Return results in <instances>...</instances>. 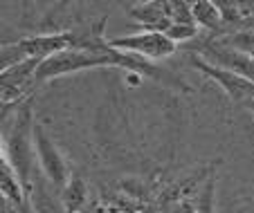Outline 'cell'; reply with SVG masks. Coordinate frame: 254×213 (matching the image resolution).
<instances>
[{
  "mask_svg": "<svg viewBox=\"0 0 254 213\" xmlns=\"http://www.w3.org/2000/svg\"><path fill=\"white\" fill-rule=\"evenodd\" d=\"M72 48L70 43V34L67 32H59V34H32V36L20 38L18 43H11V45H2V58H0V65L2 70H9L14 65L29 61V58H45L54 56L59 52H65Z\"/></svg>",
  "mask_w": 254,
  "mask_h": 213,
  "instance_id": "obj_2",
  "label": "cell"
},
{
  "mask_svg": "<svg viewBox=\"0 0 254 213\" xmlns=\"http://www.w3.org/2000/svg\"><path fill=\"white\" fill-rule=\"evenodd\" d=\"M108 43H111V48L120 50V52L135 54L146 61H160V58L176 54V43L169 41L162 32H137L128 34V36L111 38Z\"/></svg>",
  "mask_w": 254,
  "mask_h": 213,
  "instance_id": "obj_4",
  "label": "cell"
},
{
  "mask_svg": "<svg viewBox=\"0 0 254 213\" xmlns=\"http://www.w3.org/2000/svg\"><path fill=\"white\" fill-rule=\"evenodd\" d=\"M216 7L221 11L223 25H236V23L243 25L241 9H239V2H236V0H223V2H216Z\"/></svg>",
  "mask_w": 254,
  "mask_h": 213,
  "instance_id": "obj_10",
  "label": "cell"
},
{
  "mask_svg": "<svg viewBox=\"0 0 254 213\" xmlns=\"http://www.w3.org/2000/svg\"><path fill=\"white\" fill-rule=\"evenodd\" d=\"M198 34V27L196 25H176L173 23L171 27L164 32V36L169 38V41H173L178 45L180 41H189V38H193Z\"/></svg>",
  "mask_w": 254,
  "mask_h": 213,
  "instance_id": "obj_11",
  "label": "cell"
},
{
  "mask_svg": "<svg viewBox=\"0 0 254 213\" xmlns=\"http://www.w3.org/2000/svg\"><path fill=\"white\" fill-rule=\"evenodd\" d=\"M243 27H248V29H254V20H250V23H245Z\"/></svg>",
  "mask_w": 254,
  "mask_h": 213,
  "instance_id": "obj_12",
  "label": "cell"
},
{
  "mask_svg": "<svg viewBox=\"0 0 254 213\" xmlns=\"http://www.w3.org/2000/svg\"><path fill=\"white\" fill-rule=\"evenodd\" d=\"M245 106H248V108H250V110H252V112H254V101H248V104H245Z\"/></svg>",
  "mask_w": 254,
  "mask_h": 213,
  "instance_id": "obj_13",
  "label": "cell"
},
{
  "mask_svg": "<svg viewBox=\"0 0 254 213\" xmlns=\"http://www.w3.org/2000/svg\"><path fill=\"white\" fill-rule=\"evenodd\" d=\"M191 11H193V23H196V27L209 29V32H216L218 27H223L221 11H218L216 2H211V0L191 2Z\"/></svg>",
  "mask_w": 254,
  "mask_h": 213,
  "instance_id": "obj_8",
  "label": "cell"
},
{
  "mask_svg": "<svg viewBox=\"0 0 254 213\" xmlns=\"http://www.w3.org/2000/svg\"><path fill=\"white\" fill-rule=\"evenodd\" d=\"M214 189H216V180L214 177H209V180L205 182V186L198 191V202H196V211L193 213H216Z\"/></svg>",
  "mask_w": 254,
  "mask_h": 213,
  "instance_id": "obj_9",
  "label": "cell"
},
{
  "mask_svg": "<svg viewBox=\"0 0 254 213\" xmlns=\"http://www.w3.org/2000/svg\"><path fill=\"white\" fill-rule=\"evenodd\" d=\"M34 148H36V164L43 170V177L57 191H63L72 173L63 160L61 151L54 146V142L50 139V135L45 133V128L41 123L34 126Z\"/></svg>",
  "mask_w": 254,
  "mask_h": 213,
  "instance_id": "obj_3",
  "label": "cell"
},
{
  "mask_svg": "<svg viewBox=\"0 0 254 213\" xmlns=\"http://www.w3.org/2000/svg\"><path fill=\"white\" fill-rule=\"evenodd\" d=\"M209 43L216 45V48L232 50V52L254 56V29H248V27L230 29V32L221 34L218 38H214V41H209Z\"/></svg>",
  "mask_w": 254,
  "mask_h": 213,
  "instance_id": "obj_6",
  "label": "cell"
},
{
  "mask_svg": "<svg viewBox=\"0 0 254 213\" xmlns=\"http://www.w3.org/2000/svg\"><path fill=\"white\" fill-rule=\"evenodd\" d=\"M34 126H36V121L32 119V101L25 99L14 114L9 135L2 137V146H0V155L16 170L27 195H32L34 191V164H36Z\"/></svg>",
  "mask_w": 254,
  "mask_h": 213,
  "instance_id": "obj_1",
  "label": "cell"
},
{
  "mask_svg": "<svg viewBox=\"0 0 254 213\" xmlns=\"http://www.w3.org/2000/svg\"><path fill=\"white\" fill-rule=\"evenodd\" d=\"M126 11L128 16L139 23V32H167L169 27L173 25V20L169 18L167 14V2H130L126 5Z\"/></svg>",
  "mask_w": 254,
  "mask_h": 213,
  "instance_id": "obj_5",
  "label": "cell"
},
{
  "mask_svg": "<svg viewBox=\"0 0 254 213\" xmlns=\"http://www.w3.org/2000/svg\"><path fill=\"white\" fill-rule=\"evenodd\" d=\"M79 213H90V211H86V209H83V211H79Z\"/></svg>",
  "mask_w": 254,
  "mask_h": 213,
  "instance_id": "obj_14",
  "label": "cell"
},
{
  "mask_svg": "<svg viewBox=\"0 0 254 213\" xmlns=\"http://www.w3.org/2000/svg\"><path fill=\"white\" fill-rule=\"evenodd\" d=\"M61 204H63V211L65 213H79L86 209V200H88V189H86V182L81 180L79 175H70L67 184L63 186L61 191Z\"/></svg>",
  "mask_w": 254,
  "mask_h": 213,
  "instance_id": "obj_7",
  "label": "cell"
}]
</instances>
